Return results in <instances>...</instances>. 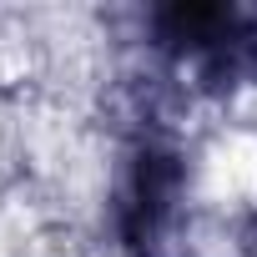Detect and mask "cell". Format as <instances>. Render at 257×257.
<instances>
[{
	"mask_svg": "<svg viewBox=\"0 0 257 257\" xmlns=\"http://www.w3.org/2000/svg\"><path fill=\"white\" fill-rule=\"evenodd\" d=\"M152 31L172 56L227 76H237L257 51V26L237 6H162L152 11Z\"/></svg>",
	"mask_w": 257,
	"mask_h": 257,
	"instance_id": "6da1fadb",
	"label": "cell"
},
{
	"mask_svg": "<svg viewBox=\"0 0 257 257\" xmlns=\"http://www.w3.org/2000/svg\"><path fill=\"white\" fill-rule=\"evenodd\" d=\"M177 202H182V167H177V157L162 152V147H147L132 162V182H126V202H121L126 247L157 252L167 227H172V217H177Z\"/></svg>",
	"mask_w": 257,
	"mask_h": 257,
	"instance_id": "7a4b0ae2",
	"label": "cell"
}]
</instances>
